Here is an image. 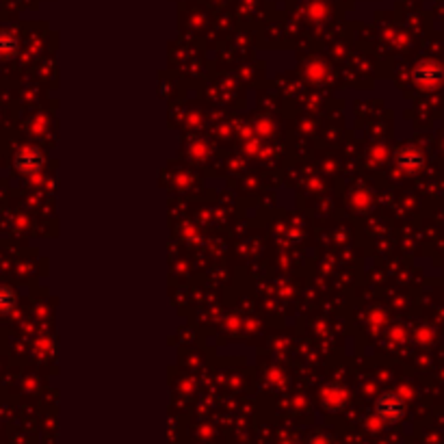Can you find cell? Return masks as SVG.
<instances>
[{
  "mask_svg": "<svg viewBox=\"0 0 444 444\" xmlns=\"http://www.w3.org/2000/svg\"><path fill=\"white\" fill-rule=\"evenodd\" d=\"M375 409H377V417L383 419L386 423H399L403 419V414H405V403H403L401 397H397L393 393H386L383 397L377 399Z\"/></svg>",
  "mask_w": 444,
  "mask_h": 444,
  "instance_id": "obj_1",
  "label": "cell"
},
{
  "mask_svg": "<svg viewBox=\"0 0 444 444\" xmlns=\"http://www.w3.org/2000/svg\"><path fill=\"white\" fill-rule=\"evenodd\" d=\"M16 163V169L24 175H35L42 165H44V156L39 150H35V147H24V150H20L13 159Z\"/></svg>",
  "mask_w": 444,
  "mask_h": 444,
  "instance_id": "obj_2",
  "label": "cell"
},
{
  "mask_svg": "<svg viewBox=\"0 0 444 444\" xmlns=\"http://www.w3.org/2000/svg\"><path fill=\"white\" fill-rule=\"evenodd\" d=\"M414 76H417L421 85H436L442 78V70L436 63H421L417 72H414Z\"/></svg>",
  "mask_w": 444,
  "mask_h": 444,
  "instance_id": "obj_3",
  "label": "cell"
},
{
  "mask_svg": "<svg viewBox=\"0 0 444 444\" xmlns=\"http://www.w3.org/2000/svg\"><path fill=\"white\" fill-rule=\"evenodd\" d=\"M397 163H399V167H403L405 171H417V169L423 165V156H421V152H417V150H401L399 156H397Z\"/></svg>",
  "mask_w": 444,
  "mask_h": 444,
  "instance_id": "obj_4",
  "label": "cell"
},
{
  "mask_svg": "<svg viewBox=\"0 0 444 444\" xmlns=\"http://www.w3.org/2000/svg\"><path fill=\"white\" fill-rule=\"evenodd\" d=\"M18 304V295L11 286H5L0 284V316L3 314H9Z\"/></svg>",
  "mask_w": 444,
  "mask_h": 444,
  "instance_id": "obj_5",
  "label": "cell"
},
{
  "mask_svg": "<svg viewBox=\"0 0 444 444\" xmlns=\"http://www.w3.org/2000/svg\"><path fill=\"white\" fill-rule=\"evenodd\" d=\"M18 52V37L11 31H0V58H11Z\"/></svg>",
  "mask_w": 444,
  "mask_h": 444,
  "instance_id": "obj_6",
  "label": "cell"
}]
</instances>
